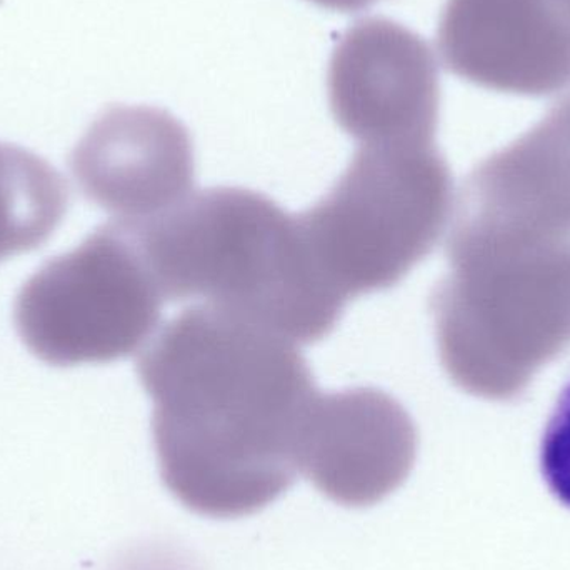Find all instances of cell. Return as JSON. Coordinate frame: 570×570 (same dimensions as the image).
Segmentation results:
<instances>
[{"label": "cell", "mask_w": 570, "mask_h": 570, "mask_svg": "<svg viewBox=\"0 0 570 570\" xmlns=\"http://www.w3.org/2000/svg\"><path fill=\"white\" fill-rule=\"evenodd\" d=\"M153 399L167 491L194 514L239 519L276 502L301 475L318 395L294 342L249 318L194 305L137 358Z\"/></svg>", "instance_id": "cell-1"}, {"label": "cell", "mask_w": 570, "mask_h": 570, "mask_svg": "<svg viewBox=\"0 0 570 570\" xmlns=\"http://www.w3.org/2000/svg\"><path fill=\"white\" fill-rule=\"evenodd\" d=\"M124 226L136 234L164 301H199L304 345L327 337L344 314L297 214L264 194L213 187L157 219Z\"/></svg>", "instance_id": "cell-2"}, {"label": "cell", "mask_w": 570, "mask_h": 570, "mask_svg": "<svg viewBox=\"0 0 570 570\" xmlns=\"http://www.w3.org/2000/svg\"><path fill=\"white\" fill-rule=\"evenodd\" d=\"M452 207L454 180L435 144L361 146L297 219L318 273L347 304L401 283L435 249Z\"/></svg>", "instance_id": "cell-3"}, {"label": "cell", "mask_w": 570, "mask_h": 570, "mask_svg": "<svg viewBox=\"0 0 570 570\" xmlns=\"http://www.w3.org/2000/svg\"><path fill=\"white\" fill-rule=\"evenodd\" d=\"M163 305L136 234L112 220L26 281L13 322L30 354L46 364H109L147 345Z\"/></svg>", "instance_id": "cell-4"}, {"label": "cell", "mask_w": 570, "mask_h": 570, "mask_svg": "<svg viewBox=\"0 0 570 570\" xmlns=\"http://www.w3.org/2000/svg\"><path fill=\"white\" fill-rule=\"evenodd\" d=\"M327 89L335 122L361 146L435 144L438 62L402 23L367 17L348 27L332 53Z\"/></svg>", "instance_id": "cell-5"}, {"label": "cell", "mask_w": 570, "mask_h": 570, "mask_svg": "<svg viewBox=\"0 0 570 570\" xmlns=\"http://www.w3.org/2000/svg\"><path fill=\"white\" fill-rule=\"evenodd\" d=\"M70 169L83 197L116 223H149L193 193V137L167 110L109 107L77 144Z\"/></svg>", "instance_id": "cell-6"}, {"label": "cell", "mask_w": 570, "mask_h": 570, "mask_svg": "<svg viewBox=\"0 0 570 570\" xmlns=\"http://www.w3.org/2000/svg\"><path fill=\"white\" fill-rule=\"evenodd\" d=\"M417 448L411 414L384 391L318 392L305 429L301 475L335 504L371 508L407 481Z\"/></svg>", "instance_id": "cell-7"}, {"label": "cell", "mask_w": 570, "mask_h": 570, "mask_svg": "<svg viewBox=\"0 0 570 570\" xmlns=\"http://www.w3.org/2000/svg\"><path fill=\"white\" fill-rule=\"evenodd\" d=\"M70 204L62 174L46 159L0 142V263L42 247Z\"/></svg>", "instance_id": "cell-8"}, {"label": "cell", "mask_w": 570, "mask_h": 570, "mask_svg": "<svg viewBox=\"0 0 570 570\" xmlns=\"http://www.w3.org/2000/svg\"><path fill=\"white\" fill-rule=\"evenodd\" d=\"M541 472L552 495L570 509V379L542 434Z\"/></svg>", "instance_id": "cell-9"}, {"label": "cell", "mask_w": 570, "mask_h": 570, "mask_svg": "<svg viewBox=\"0 0 570 570\" xmlns=\"http://www.w3.org/2000/svg\"><path fill=\"white\" fill-rule=\"evenodd\" d=\"M539 29L570 52V0H512Z\"/></svg>", "instance_id": "cell-10"}, {"label": "cell", "mask_w": 570, "mask_h": 570, "mask_svg": "<svg viewBox=\"0 0 570 570\" xmlns=\"http://www.w3.org/2000/svg\"><path fill=\"white\" fill-rule=\"evenodd\" d=\"M322 9L337 10V12L354 13L358 10L368 9L377 3L379 0H308Z\"/></svg>", "instance_id": "cell-11"}]
</instances>
